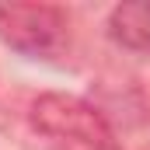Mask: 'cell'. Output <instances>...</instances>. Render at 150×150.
I'll return each mask as SVG.
<instances>
[{"mask_svg": "<svg viewBox=\"0 0 150 150\" xmlns=\"http://www.w3.org/2000/svg\"><path fill=\"white\" fill-rule=\"evenodd\" d=\"M28 126L49 150H122L98 105L67 91H45L28 105Z\"/></svg>", "mask_w": 150, "mask_h": 150, "instance_id": "cell-1", "label": "cell"}, {"mask_svg": "<svg viewBox=\"0 0 150 150\" xmlns=\"http://www.w3.org/2000/svg\"><path fill=\"white\" fill-rule=\"evenodd\" d=\"M0 42L28 59H56L70 49V18L56 4H0Z\"/></svg>", "mask_w": 150, "mask_h": 150, "instance_id": "cell-2", "label": "cell"}, {"mask_svg": "<svg viewBox=\"0 0 150 150\" xmlns=\"http://www.w3.org/2000/svg\"><path fill=\"white\" fill-rule=\"evenodd\" d=\"M108 38L126 52L150 56V0H126L108 11Z\"/></svg>", "mask_w": 150, "mask_h": 150, "instance_id": "cell-3", "label": "cell"}]
</instances>
